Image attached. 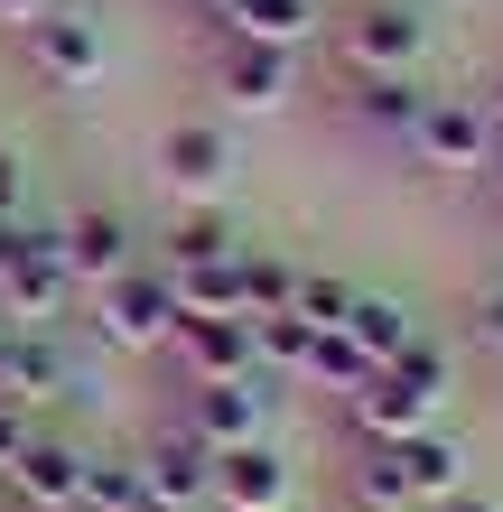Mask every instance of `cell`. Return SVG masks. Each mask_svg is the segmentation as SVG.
I'll use <instances>...</instances> for the list:
<instances>
[{"instance_id":"obj_1","label":"cell","mask_w":503,"mask_h":512,"mask_svg":"<svg viewBox=\"0 0 503 512\" xmlns=\"http://www.w3.org/2000/svg\"><path fill=\"white\" fill-rule=\"evenodd\" d=\"M177 280L140 252V261H122L112 280H94L84 289V326L112 345V354H168V336H177Z\"/></svg>"},{"instance_id":"obj_2","label":"cell","mask_w":503,"mask_h":512,"mask_svg":"<svg viewBox=\"0 0 503 512\" xmlns=\"http://www.w3.org/2000/svg\"><path fill=\"white\" fill-rule=\"evenodd\" d=\"M66 308H75V280H66V252H56V224L19 215V243L0 252V317L10 326H66Z\"/></svg>"},{"instance_id":"obj_3","label":"cell","mask_w":503,"mask_h":512,"mask_svg":"<svg viewBox=\"0 0 503 512\" xmlns=\"http://www.w3.org/2000/svg\"><path fill=\"white\" fill-rule=\"evenodd\" d=\"M271 410L280 391L271 373H233V382H177V429H196L205 447H243V438H271Z\"/></svg>"},{"instance_id":"obj_4","label":"cell","mask_w":503,"mask_h":512,"mask_svg":"<svg viewBox=\"0 0 503 512\" xmlns=\"http://www.w3.org/2000/svg\"><path fill=\"white\" fill-rule=\"evenodd\" d=\"M336 47H345V75H410L429 47V19L420 0H354L336 19Z\"/></svg>"},{"instance_id":"obj_5","label":"cell","mask_w":503,"mask_h":512,"mask_svg":"<svg viewBox=\"0 0 503 512\" xmlns=\"http://www.w3.org/2000/svg\"><path fill=\"white\" fill-rule=\"evenodd\" d=\"M401 149H410L420 168H438V177H476V168H485V149H494L485 94H429Z\"/></svg>"},{"instance_id":"obj_6","label":"cell","mask_w":503,"mask_h":512,"mask_svg":"<svg viewBox=\"0 0 503 512\" xmlns=\"http://www.w3.org/2000/svg\"><path fill=\"white\" fill-rule=\"evenodd\" d=\"M75 485H84V438H75V429H47V419H28L19 457L0 466V494H19L28 512H75Z\"/></svg>"},{"instance_id":"obj_7","label":"cell","mask_w":503,"mask_h":512,"mask_svg":"<svg viewBox=\"0 0 503 512\" xmlns=\"http://www.w3.org/2000/svg\"><path fill=\"white\" fill-rule=\"evenodd\" d=\"M19 56H28V75H38V84H56V94H84V84L103 75V28L56 0L47 19L19 28Z\"/></svg>"},{"instance_id":"obj_8","label":"cell","mask_w":503,"mask_h":512,"mask_svg":"<svg viewBox=\"0 0 503 512\" xmlns=\"http://www.w3.org/2000/svg\"><path fill=\"white\" fill-rule=\"evenodd\" d=\"M131 457H140V494H150V503L215 512V447H205L196 429L159 419V429H150V447H131Z\"/></svg>"},{"instance_id":"obj_9","label":"cell","mask_w":503,"mask_h":512,"mask_svg":"<svg viewBox=\"0 0 503 512\" xmlns=\"http://www.w3.org/2000/svg\"><path fill=\"white\" fill-rule=\"evenodd\" d=\"M289 494H299V466L280 438L215 447V512H289Z\"/></svg>"},{"instance_id":"obj_10","label":"cell","mask_w":503,"mask_h":512,"mask_svg":"<svg viewBox=\"0 0 503 512\" xmlns=\"http://www.w3.org/2000/svg\"><path fill=\"white\" fill-rule=\"evenodd\" d=\"M215 94L224 112H280L299 94V56L261 47V38H215Z\"/></svg>"},{"instance_id":"obj_11","label":"cell","mask_w":503,"mask_h":512,"mask_svg":"<svg viewBox=\"0 0 503 512\" xmlns=\"http://www.w3.org/2000/svg\"><path fill=\"white\" fill-rule=\"evenodd\" d=\"M56 252H66V280H75V298H84L94 280H112L122 261H140V233H131L122 205H75V215L56 224Z\"/></svg>"},{"instance_id":"obj_12","label":"cell","mask_w":503,"mask_h":512,"mask_svg":"<svg viewBox=\"0 0 503 512\" xmlns=\"http://www.w3.org/2000/svg\"><path fill=\"white\" fill-rule=\"evenodd\" d=\"M159 177L177 196H224V177H233V131L224 122H205V112H187V122H168L159 131Z\"/></svg>"},{"instance_id":"obj_13","label":"cell","mask_w":503,"mask_h":512,"mask_svg":"<svg viewBox=\"0 0 503 512\" xmlns=\"http://www.w3.org/2000/svg\"><path fill=\"white\" fill-rule=\"evenodd\" d=\"M345 429L354 438H420L438 429V391H420L410 373H364V391H345Z\"/></svg>"},{"instance_id":"obj_14","label":"cell","mask_w":503,"mask_h":512,"mask_svg":"<svg viewBox=\"0 0 503 512\" xmlns=\"http://www.w3.org/2000/svg\"><path fill=\"white\" fill-rule=\"evenodd\" d=\"M168 364H177V382H233V373H261L252 317H177Z\"/></svg>"},{"instance_id":"obj_15","label":"cell","mask_w":503,"mask_h":512,"mask_svg":"<svg viewBox=\"0 0 503 512\" xmlns=\"http://www.w3.org/2000/svg\"><path fill=\"white\" fill-rule=\"evenodd\" d=\"M420 103H429V84L420 75H345V122L382 140V149H401L410 122H420Z\"/></svg>"},{"instance_id":"obj_16","label":"cell","mask_w":503,"mask_h":512,"mask_svg":"<svg viewBox=\"0 0 503 512\" xmlns=\"http://www.w3.org/2000/svg\"><path fill=\"white\" fill-rule=\"evenodd\" d=\"M243 252V233H233V215H224V196H196V205H177L168 215V233H159V270H196V261H233Z\"/></svg>"},{"instance_id":"obj_17","label":"cell","mask_w":503,"mask_h":512,"mask_svg":"<svg viewBox=\"0 0 503 512\" xmlns=\"http://www.w3.org/2000/svg\"><path fill=\"white\" fill-rule=\"evenodd\" d=\"M215 28L224 38H261V47L308 56V38L327 28V10H317V0H215Z\"/></svg>"},{"instance_id":"obj_18","label":"cell","mask_w":503,"mask_h":512,"mask_svg":"<svg viewBox=\"0 0 503 512\" xmlns=\"http://www.w3.org/2000/svg\"><path fill=\"white\" fill-rule=\"evenodd\" d=\"M75 391V354H66V326H19V364H10V401L38 419L47 401Z\"/></svg>"},{"instance_id":"obj_19","label":"cell","mask_w":503,"mask_h":512,"mask_svg":"<svg viewBox=\"0 0 503 512\" xmlns=\"http://www.w3.org/2000/svg\"><path fill=\"white\" fill-rule=\"evenodd\" d=\"M392 447V466H401V485H410V503H438V494H457L466 485V447L448 438V429H420V438H382Z\"/></svg>"},{"instance_id":"obj_20","label":"cell","mask_w":503,"mask_h":512,"mask_svg":"<svg viewBox=\"0 0 503 512\" xmlns=\"http://www.w3.org/2000/svg\"><path fill=\"white\" fill-rule=\"evenodd\" d=\"M345 336L364 345V364H392V354H401L410 336H420V317H410V298H392V289H354Z\"/></svg>"},{"instance_id":"obj_21","label":"cell","mask_w":503,"mask_h":512,"mask_svg":"<svg viewBox=\"0 0 503 512\" xmlns=\"http://www.w3.org/2000/svg\"><path fill=\"white\" fill-rule=\"evenodd\" d=\"M140 457L131 447H84V485H75V512H140Z\"/></svg>"},{"instance_id":"obj_22","label":"cell","mask_w":503,"mask_h":512,"mask_svg":"<svg viewBox=\"0 0 503 512\" xmlns=\"http://www.w3.org/2000/svg\"><path fill=\"white\" fill-rule=\"evenodd\" d=\"M364 373H382V364H364V345H354L345 326H317V336H308V364H299L308 391H336V401H345V391H364Z\"/></svg>"},{"instance_id":"obj_23","label":"cell","mask_w":503,"mask_h":512,"mask_svg":"<svg viewBox=\"0 0 503 512\" xmlns=\"http://www.w3.org/2000/svg\"><path fill=\"white\" fill-rule=\"evenodd\" d=\"M177 280V308L187 317H243V252L233 261H196V270H168Z\"/></svg>"},{"instance_id":"obj_24","label":"cell","mask_w":503,"mask_h":512,"mask_svg":"<svg viewBox=\"0 0 503 512\" xmlns=\"http://www.w3.org/2000/svg\"><path fill=\"white\" fill-rule=\"evenodd\" d=\"M299 298V261L271 243H243V317H280Z\"/></svg>"},{"instance_id":"obj_25","label":"cell","mask_w":503,"mask_h":512,"mask_svg":"<svg viewBox=\"0 0 503 512\" xmlns=\"http://www.w3.org/2000/svg\"><path fill=\"white\" fill-rule=\"evenodd\" d=\"M308 336H317V326L308 317H252V354H261V373H271V382H299V364H308Z\"/></svg>"},{"instance_id":"obj_26","label":"cell","mask_w":503,"mask_h":512,"mask_svg":"<svg viewBox=\"0 0 503 512\" xmlns=\"http://www.w3.org/2000/svg\"><path fill=\"white\" fill-rule=\"evenodd\" d=\"M354 289H364V280H345V270H308V261H299V298H289V317H308V326H345Z\"/></svg>"},{"instance_id":"obj_27","label":"cell","mask_w":503,"mask_h":512,"mask_svg":"<svg viewBox=\"0 0 503 512\" xmlns=\"http://www.w3.org/2000/svg\"><path fill=\"white\" fill-rule=\"evenodd\" d=\"M392 373H410L420 391H438V401H448V391H457V354H448V345H438L429 326H420V336H410V345L392 354Z\"/></svg>"},{"instance_id":"obj_28","label":"cell","mask_w":503,"mask_h":512,"mask_svg":"<svg viewBox=\"0 0 503 512\" xmlns=\"http://www.w3.org/2000/svg\"><path fill=\"white\" fill-rule=\"evenodd\" d=\"M466 345H485V354H503V270L466 298Z\"/></svg>"},{"instance_id":"obj_29","label":"cell","mask_w":503,"mask_h":512,"mask_svg":"<svg viewBox=\"0 0 503 512\" xmlns=\"http://www.w3.org/2000/svg\"><path fill=\"white\" fill-rule=\"evenodd\" d=\"M429 512H503V503H494V494H485V485H457V494H438V503H429Z\"/></svg>"},{"instance_id":"obj_30","label":"cell","mask_w":503,"mask_h":512,"mask_svg":"<svg viewBox=\"0 0 503 512\" xmlns=\"http://www.w3.org/2000/svg\"><path fill=\"white\" fill-rule=\"evenodd\" d=\"M19 438H28V410H19V401H0V466L19 457Z\"/></svg>"},{"instance_id":"obj_31","label":"cell","mask_w":503,"mask_h":512,"mask_svg":"<svg viewBox=\"0 0 503 512\" xmlns=\"http://www.w3.org/2000/svg\"><path fill=\"white\" fill-rule=\"evenodd\" d=\"M56 0H0V28H28V19H47Z\"/></svg>"},{"instance_id":"obj_32","label":"cell","mask_w":503,"mask_h":512,"mask_svg":"<svg viewBox=\"0 0 503 512\" xmlns=\"http://www.w3.org/2000/svg\"><path fill=\"white\" fill-rule=\"evenodd\" d=\"M10 364H19V326L0 317V401H10Z\"/></svg>"},{"instance_id":"obj_33","label":"cell","mask_w":503,"mask_h":512,"mask_svg":"<svg viewBox=\"0 0 503 512\" xmlns=\"http://www.w3.org/2000/svg\"><path fill=\"white\" fill-rule=\"evenodd\" d=\"M476 187H485V196H494V205H503V140H494V149H485V168H476Z\"/></svg>"},{"instance_id":"obj_34","label":"cell","mask_w":503,"mask_h":512,"mask_svg":"<svg viewBox=\"0 0 503 512\" xmlns=\"http://www.w3.org/2000/svg\"><path fill=\"white\" fill-rule=\"evenodd\" d=\"M485 122H494V140H503V84H494V94H485Z\"/></svg>"},{"instance_id":"obj_35","label":"cell","mask_w":503,"mask_h":512,"mask_svg":"<svg viewBox=\"0 0 503 512\" xmlns=\"http://www.w3.org/2000/svg\"><path fill=\"white\" fill-rule=\"evenodd\" d=\"M140 512H187V503H140Z\"/></svg>"},{"instance_id":"obj_36","label":"cell","mask_w":503,"mask_h":512,"mask_svg":"<svg viewBox=\"0 0 503 512\" xmlns=\"http://www.w3.org/2000/svg\"><path fill=\"white\" fill-rule=\"evenodd\" d=\"M205 10H215V0H205Z\"/></svg>"}]
</instances>
